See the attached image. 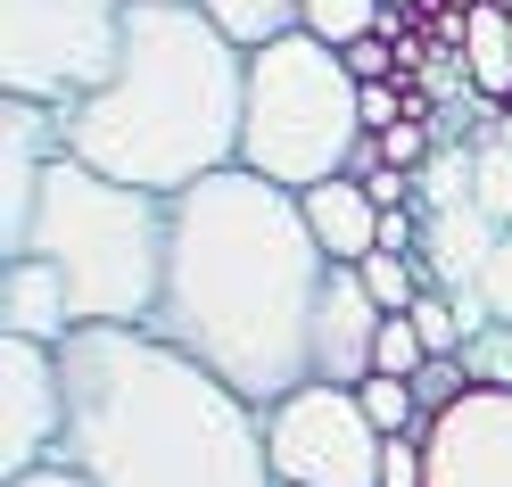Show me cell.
Masks as SVG:
<instances>
[{
  "instance_id": "6da1fadb",
  "label": "cell",
  "mask_w": 512,
  "mask_h": 487,
  "mask_svg": "<svg viewBox=\"0 0 512 487\" xmlns=\"http://www.w3.org/2000/svg\"><path fill=\"white\" fill-rule=\"evenodd\" d=\"M331 256L314 240L298 190L265 174H207L174 199L166 232V298L157 339L199 355L248 405H281L314 380V314H323Z\"/></svg>"
},
{
  "instance_id": "7a4b0ae2",
  "label": "cell",
  "mask_w": 512,
  "mask_h": 487,
  "mask_svg": "<svg viewBox=\"0 0 512 487\" xmlns=\"http://www.w3.org/2000/svg\"><path fill=\"white\" fill-rule=\"evenodd\" d=\"M67 446L91 487H281L265 405L141 322H91L58 347Z\"/></svg>"
},
{
  "instance_id": "3957f363",
  "label": "cell",
  "mask_w": 512,
  "mask_h": 487,
  "mask_svg": "<svg viewBox=\"0 0 512 487\" xmlns=\"http://www.w3.org/2000/svg\"><path fill=\"white\" fill-rule=\"evenodd\" d=\"M240 133H248V50L215 34L199 0H133L108 83L67 108V157L133 190H157V199H182L190 182L232 174Z\"/></svg>"
},
{
  "instance_id": "277c9868",
  "label": "cell",
  "mask_w": 512,
  "mask_h": 487,
  "mask_svg": "<svg viewBox=\"0 0 512 487\" xmlns=\"http://www.w3.org/2000/svg\"><path fill=\"white\" fill-rule=\"evenodd\" d=\"M166 232H174V199L133 190L83 157H58L42 174L34 223H25V248L34 265H50L75 298V322H157L166 298ZM9 256V265H17Z\"/></svg>"
},
{
  "instance_id": "5b68a950",
  "label": "cell",
  "mask_w": 512,
  "mask_h": 487,
  "mask_svg": "<svg viewBox=\"0 0 512 487\" xmlns=\"http://www.w3.org/2000/svg\"><path fill=\"white\" fill-rule=\"evenodd\" d=\"M364 141V83L347 75V58L314 34H290L248 58V133L240 166L281 190H314L356 166Z\"/></svg>"
},
{
  "instance_id": "8992f818",
  "label": "cell",
  "mask_w": 512,
  "mask_h": 487,
  "mask_svg": "<svg viewBox=\"0 0 512 487\" xmlns=\"http://www.w3.org/2000/svg\"><path fill=\"white\" fill-rule=\"evenodd\" d=\"M124 50V0H0V100L75 108Z\"/></svg>"
},
{
  "instance_id": "52a82bcc",
  "label": "cell",
  "mask_w": 512,
  "mask_h": 487,
  "mask_svg": "<svg viewBox=\"0 0 512 487\" xmlns=\"http://www.w3.org/2000/svg\"><path fill=\"white\" fill-rule=\"evenodd\" d=\"M265 446L281 487H380V438L356 388L306 380L281 405H265Z\"/></svg>"
},
{
  "instance_id": "ba28073f",
  "label": "cell",
  "mask_w": 512,
  "mask_h": 487,
  "mask_svg": "<svg viewBox=\"0 0 512 487\" xmlns=\"http://www.w3.org/2000/svg\"><path fill=\"white\" fill-rule=\"evenodd\" d=\"M67 446V372L42 339H0V487L34 479Z\"/></svg>"
},
{
  "instance_id": "9c48e42d",
  "label": "cell",
  "mask_w": 512,
  "mask_h": 487,
  "mask_svg": "<svg viewBox=\"0 0 512 487\" xmlns=\"http://www.w3.org/2000/svg\"><path fill=\"white\" fill-rule=\"evenodd\" d=\"M413 438L430 454V487H512V388L479 380L463 405L430 413Z\"/></svg>"
},
{
  "instance_id": "30bf717a",
  "label": "cell",
  "mask_w": 512,
  "mask_h": 487,
  "mask_svg": "<svg viewBox=\"0 0 512 487\" xmlns=\"http://www.w3.org/2000/svg\"><path fill=\"white\" fill-rule=\"evenodd\" d=\"M67 157V108L42 100H0V265L25 248V223H34L42 174Z\"/></svg>"
},
{
  "instance_id": "8fae6325",
  "label": "cell",
  "mask_w": 512,
  "mask_h": 487,
  "mask_svg": "<svg viewBox=\"0 0 512 487\" xmlns=\"http://www.w3.org/2000/svg\"><path fill=\"white\" fill-rule=\"evenodd\" d=\"M380 314L372 289L356 281V265H331L323 281V314H314V380L331 388H364L372 380V339H380Z\"/></svg>"
},
{
  "instance_id": "7c38bea8",
  "label": "cell",
  "mask_w": 512,
  "mask_h": 487,
  "mask_svg": "<svg viewBox=\"0 0 512 487\" xmlns=\"http://www.w3.org/2000/svg\"><path fill=\"white\" fill-rule=\"evenodd\" d=\"M83 331L75 322V298L67 281L34 256H17V265H0V339H42V347H67Z\"/></svg>"
},
{
  "instance_id": "4fadbf2b",
  "label": "cell",
  "mask_w": 512,
  "mask_h": 487,
  "mask_svg": "<svg viewBox=\"0 0 512 487\" xmlns=\"http://www.w3.org/2000/svg\"><path fill=\"white\" fill-rule=\"evenodd\" d=\"M298 207H306V223H314V240H323L331 265H364L380 248V207H372V190L356 174H331V182L298 190Z\"/></svg>"
},
{
  "instance_id": "5bb4252c",
  "label": "cell",
  "mask_w": 512,
  "mask_h": 487,
  "mask_svg": "<svg viewBox=\"0 0 512 487\" xmlns=\"http://www.w3.org/2000/svg\"><path fill=\"white\" fill-rule=\"evenodd\" d=\"M496 240H504V223H488L479 207L422 215V281H430V289H471L479 273H488Z\"/></svg>"
},
{
  "instance_id": "9a60e30c",
  "label": "cell",
  "mask_w": 512,
  "mask_h": 487,
  "mask_svg": "<svg viewBox=\"0 0 512 487\" xmlns=\"http://www.w3.org/2000/svg\"><path fill=\"white\" fill-rule=\"evenodd\" d=\"M463 75H471V91L479 100H512V9H463Z\"/></svg>"
},
{
  "instance_id": "2e32d148",
  "label": "cell",
  "mask_w": 512,
  "mask_h": 487,
  "mask_svg": "<svg viewBox=\"0 0 512 487\" xmlns=\"http://www.w3.org/2000/svg\"><path fill=\"white\" fill-rule=\"evenodd\" d=\"M199 9H207L215 34L232 42V50H248V58L298 34V0H199Z\"/></svg>"
},
{
  "instance_id": "e0dca14e",
  "label": "cell",
  "mask_w": 512,
  "mask_h": 487,
  "mask_svg": "<svg viewBox=\"0 0 512 487\" xmlns=\"http://www.w3.org/2000/svg\"><path fill=\"white\" fill-rule=\"evenodd\" d=\"M471 174H479V149L463 141H438V157L413 174V207L422 215H446V207H471Z\"/></svg>"
},
{
  "instance_id": "ac0fdd59",
  "label": "cell",
  "mask_w": 512,
  "mask_h": 487,
  "mask_svg": "<svg viewBox=\"0 0 512 487\" xmlns=\"http://www.w3.org/2000/svg\"><path fill=\"white\" fill-rule=\"evenodd\" d=\"M380 17H389V0H298V34L331 42V50L380 34Z\"/></svg>"
},
{
  "instance_id": "d6986e66",
  "label": "cell",
  "mask_w": 512,
  "mask_h": 487,
  "mask_svg": "<svg viewBox=\"0 0 512 487\" xmlns=\"http://www.w3.org/2000/svg\"><path fill=\"white\" fill-rule=\"evenodd\" d=\"M356 281L372 289V306L380 314H413V306H422V256H389V248H372L364 256V265H356Z\"/></svg>"
},
{
  "instance_id": "ffe728a7",
  "label": "cell",
  "mask_w": 512,
  "mask_h": 487,
  "mask_svg": "<svg viewBox=\"0 0 512 487\" xmlns=\"http://www.w3.org/2000/svg\"><path fill=\"white\" fill-rule=\"evenodd\" d=\"M364 413H372V430L380 438H405V430H422V397H413V380H389V372H372L364 388Z\"/></svg>"
},
{
  "instance_id": "44dd1931",
  "label": "cell",
  "mask_w": 512,
  "mask_h": 487,
  "mask_svg": "<svg viewBox=\"0 0 512 487\" xmlns=\"http://www.w3.org/2000/svg\"><path fill=\"white\" fill-rule=\"evenodd\" d=\"M471 207L488 215V223H504V232H512V149H504V141H479V174H471Z\"/></svg>"
},
{
  "instance_id": "7402d4cb",
  "label": "cell",
  "mask_w": 512,
  "mask_h": 487,
  "mask_svg": "<svg viewBox=\"0 0 512 487\" xmlns=\"http://www.w3.org/2000/svg\"><path fill=\"white\" fill-rule=\"evenodd\" d=\"M422 364H430V347H422V331H413V314H389V322H380V339H372V372L422 380Z\"/></svg>"
},
{
  "instance_id": "603a6c76",
  "label": "cell",
  "mask_w": 512,
  "mask_h": 487,
  "mask_svg": "<svg viewBox=\"0 0 512 487\" xmlns=\"http://www.w3.org/2000/svg\"><path fill=\"white\" fill-rule=\"evenodd\" d=\"M413 331H422L430 355H463V347H471V331H463V314H455V298H446V289H422V306H413Z\"/></svg>"
},
{
  "instance_id": "cb8c5ba5",
  "label": "cell",
  "mask_w": 512,
  "mask_h": 487,
  "mask_svg": "<svg viewBox=\"0 0 512 487\" xmlns=\"http://www.w3.org/2000/svg\"><path fill=\"white\" fill-rule=\"evenodd\" d=\"M479 298H488V314H496V322H512V232L496 240L488 273H479Z\"/></svg>"
},
{
  "instance_id": "d4e9b609",
  "label": "cell",
  "mask_w": 512,
  "mask_h": 487,
  "mask_svg": "<svg viewBox=\"0 0 512 487\" xmlns=\"http://www.w3.org/2000/svg\"><path fill=\"white\" fill-rule=\"evenodd\" d=\"M9 487H91V479H83L75 463H42L34 479H9Z\"/></svg>"
},
{
  "instance_id": "484cf974",
  "label": "cell",
  "mask_w": 512,
  "mask_h": 487,
  "mask_svg": "<svg viewBox=\"0 0 512 487\" xmlns=\"http://www.w3.org/2000/svg\"><path fill=\"white\" fill-rule=\"evenodd\" d=\"M488 141H504V149H512V100H504V116H496V133H488Z\"/></svg>"
},
{
  "instance_id": "4316f807",
  "label": "cell",
  "mask_w": 512,
  "mask_h": 487,
  "mask_svg": "<svg viewBox=\"0 0 512 487\" xmlns=\"http://www.w3.org/2000/svg\"><path fill=\"white\" fill-rule=\"evenodd\" d=\"M124 9H133V0H124Z\"/></svg>"
},
{
  "instance_id": "83f0119b",
  "label": "cell",
  "mask_w": 512,
  "mask_h": 487,
  "mask_svg": "<svg viewBox=\"0 0 512 487\" xmlns=\"http://www.w3.org/2000/svg\"><path fill=\"white\" fill-rule=\"evenodd\" d=\"M389 9H397V0H389Z\"/></svg>"
}]
</instances>
